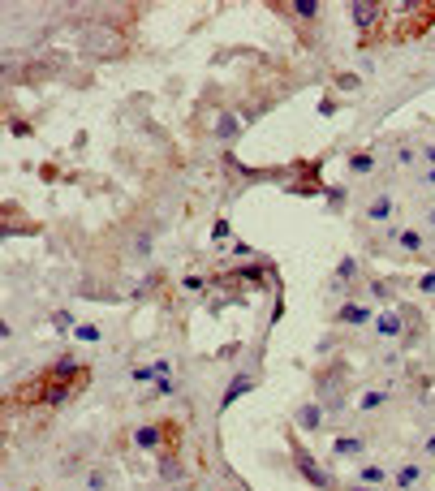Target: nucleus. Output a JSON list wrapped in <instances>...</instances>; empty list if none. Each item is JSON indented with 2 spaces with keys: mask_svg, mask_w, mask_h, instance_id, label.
<instances>
[{
  "mask_svg": "<svg viewBox=\"0 0 435 491\" xmlns=\"http://www.w3.org/2000/svg\"><path fill=\"white\" fill-rule=\"evenodd\" d=\"M418 181H422V186H435V168H431V173H422Z\"/></svg>",
  "mask_w": 435,
  "mask_h": 491,
  "instance_id": "38",
  "label": "nucleus"
},
{
  "mask_svg": "<svg viewBox=\"0 0 435 491\" xmlns=\"http://www.w3.org/2000/svg\"><path fill=\"white\" fill-rule=\"evenodd\" d=\"M233 254H237V258H250V254H254V246H246V242H233Z\"/></svg>",
  "mask_w": 435,
  "mask_h": 491,
  "instance_id": "37",
  "label": "nucleus"
},
{
  "mask_svg": "<svg viewBox=\"0 0 435 491\" xmlns=\"http://www.w3.org/2000/svg\"><path fill=\"white\" fill-rule=\"evenodd\" d=\"M52 328H57V332H73L78 323H73V315H69V310H52Z\"/></svg>",
  "mask_w": 435,
  "mask_h": 491,
  "instance_id": "23",
  "label": "nucleus"
},
{
  "mask_svg": "<svg viewBox=\"0 0 435 491\" xmlns=\"http://www.w3.org/2000/svg\"><path fill=\"white\" fill-rule=\"evenodd\" d=\"M422 483V465L418 461H405L401 470H397V491H414Z\"/></svg>",
  "mask_w": 435,
  "mask_h": 491,
  "instance_id": "11",
  "label": "nucleus"
},
{
  "mask_svg": "<svg viewBox=\"0 0 435 491\" xmlns=\"http://www.w3.org/2000/svg\"><path fill=\"white\" fill-rule=\"evenodd\" d=\"M87 47L95 52V57H117V52H121V39H117V31H91V35H87Z\"/></svg>",
  "mask_w": 435,
  "mask_h": 491,
  "instance_id": "8",
  "label": "nucleus"
},
{
  "mask_svg": "<svg viewBox=\"0 0 435 491\" xmlns=\"http://www.w3.org/2000/svg\"><path fill=\"white\" fill-rule=\"evenodd\" d=\"M367 220H375V224H383V220H392V198H388V194H379V198H371V203H367Z\"/></svg>",
  "mask_w": 435,
  "mask_h": 491,
  "instance_id": "15",
  "label": "nucleus"
},
{
  "mask_svg": "<svg viewBox=\"0 0 435 491\" xmlns=\"http://www.w3.org/2000/svg\"><path fill=\"white\" fill-rule=\"evenodd\" d=\"M47 379V375H43ZM78 393V388H73V379H47V388H43V405L47 409H61V405H69V397Z\"/></svg>",
  "mask_w": 435,
  "mask_h": 491,
  "instance_id": "4",
  "label": "nucleus"
},
{
  "mask_svg": "<svg viewBox=\"0 0 435 491\" xmlns=\"http://www.w3.org/2000/svg\"><path fill=\"white\" fill-rule=\"evenodd\" d=\"M349 17H353V26H357L362 35H371L375 26L383 22V5H375V0H353V5H349Z\"/></svg>",
  "mask_w": 435,
  "mask_h": 491,
  "instance_id": "3",
  "label": "nucleus"
},
{
  "mask_svg": "<svg viewBox=\"0 0 435 491\" xmlns=\"http://www.w3.org/2000/svg\"><path fill=\"white\" fill-rule=\"evenodd\" d=\"M362 483H367V487H379V483H383V465L367 461V465H362Z\"/></svg>",
  "mask_w": 435,
  "mask_h": 491,
  "instance_id": "19",
  "label": "nucleus"
},
{
  "mask_svg": "<svg viewBox=\"0 0 435 491\" xmlns=\"http://www.w3.org/2000/svg\"><path fill=\"white\" fill-rule=\"evenodd\" d=\"M427 220H431V224H435V212H427Z\"/></svg>",
  "mask_w": 435,
  "mask_h": 491,
  "instance_id": "42",
  "label": "nucleus"
},
{
  "mask_svg": "<svg viewBox=\"0 0 435 491\" xmlns=\"http://www.w3.org/2000/svg\"><path fill=\"white\" fill-rule=\"evenodd\" d=\"M151 246H156V237H151V233H138V237H134V254H138V258H151Z\"/></svg>",
  "mask_w": 435,
  "mask_h": 491,
  "instance_id": "22",
  "label": "nucleus"
},
{
  "mask_svg": "<svg viewBox=\"0 0 435 491\" xmlns=\"http://www.w3.org/2000/svg\"><path fill=\"white\" fill-rule=\"evenodd\" d=\"M375 332H379V336H388V341H397V336H405V332H409V323H405L401 310H379V315H375Z\"/></svg>",
  "mask_w": 435,
  "mask_h": 491,
  "instance_id": "6",
  "label": "nucleus"
},
{
  "mask_svg": "<svg viewBox=\"0 0 435 491\" xmlns=\"http://www.w3.org/2000/svg\"><path fill=\"white\" fill-rule=\"evenodd\" d=\"M362 439H357V435H337V444H332V453H337V457H362Z\"/></svg>",
  "mask_w": 435,
  "mask_h": 491,
  "instance_id": "17",
  "label": "nucleus"
},
{
  "mask_svg": "<svg viewBox=\"0 0 435 491\" xmlns=\"http://www.w3.org/2000/svg\"><path fill=\"white\" fill-rule=\"evenodd\" d=\"M160 478H164V483H182V478H186V465L172 457V448L160 453Z\"/></svg>",
  "mask_w": 435,
  "mask_h": 491,
  "instance_id": "12",
  "label": "nucleus"
},
{
  "mask_svg": "<svg viewBox=\"0 0 435 491\" xmlns=\"http://www.w3.org/2000/svg\"><path fill=\"white\" fill-rule=\"evenodd\" d=\"M293 465H297V474L311 483L315 491H332V474H327V470H319V461L306 453V448H293Z\"/></svg>",
  "mask_w": 435,
  "mask_h": 491,
  "instance_id": "2",
  "label": "nucleus"
},
{
  "mask_svg": "<svg viewBox=\"0 0 435 491\" xmlns=\"http://www.w3.org/2000/svg\"><path fill=\"white\" fill-rule=\"evenodd\" d=\"M47 379H78V383H87V371L78 367V358H73V353H61L52 367H47Z\"/></svg>",
  "mask_w": 435,
  "mask_h": 491,
  "instance_id": "7",
  "label": "nucleus"
},
{
  "mask_svg": "<svg viewBox=\"0 0 435 491\" xmlns=\"http://www.w3.org/2000/svg\"><path fill=\"white\" fill-rule=\"evenodd\" d=\"M237 134H242V121H237L233 112H220V121H216V138H220V142H233Z\"/></svg>",
  "mask_w": 435,
  "mask_h": 491,
  "instance_id": "14",
  "label": "nucleus"
},
{
  "mask_svg": "<svg viewBox=\"0 0 435 491\" xmlns=\"http://www.w3.org/2000/svg\"><path fill=\"white\" fill-rule=\"evenodd\" d=\"M57 470H61V474H78V470H82V457H78V453H65Z\"/></svg>",
  "mask_w": 435,
  "mask_h": 491,
  "instance_id": "21",
  "label": "nucleus"
},
{
  "mask_svg": "<svg viewBox=\"0 0 435 491\" xmlns=\"http://www.w3.org/2000/svg\"><path fill=\"white\" fill-rule=\"evenodd\" d=\"M349 491H371V487H367V483H353V487H349Z\"/></svg>",
  "mask_w": 435,
  "mask_h": 491,
  "instance_id": "41",
  "label": "nucleus"
},
{
  "mask_svg": "<svg viewBox=\"0 0 435 491\" xmlns=\"http://www.w3.org/2000/svg\"><path fill=\"white\" fill-rule=\"evenodd\" d=\"M87 491H108V470H91L87 474Z\"/></svg>",
  "mask_w": 435,
  "mask_h": 491,
  "instance_id": "24",
  "label": "nucleus"
},
{
  "mask_svg": "<svg viewBox=\"0 0 435 491\" xmlns=\"http://www.w3.org/2000/svg\"><path fill=\"white\" fill-rule=\"evenodd\" d=\"M375 168V160H371V155L362 151V155H353V160H349V173H371Z\"/></svg>",
  "mask_w": 435,
  "mask_h": 491,
  "instance_id": "27",
  "label": "nucleus"
},
{
  "mask_svg": "<svg viewBox=\"0 0 435 491\" xmlns=\"http://www.w3.org/2000/svg\"><path fill=\"white\" fill-rule=\"evenodd\" d=\"M427 164H431V168H435V147H427Z\"/></svg>",
  "mask_w": 435,
  "mask_h": 491,
  "instance_id": "40",
  "label": "nucleus"
},
{
  "mask_svg": "<svg viewBox=\"0 0 435 491\" xmlns=\"http://www.w3.org/2000/svg\"><path fill=\"white\" fill-rule=\"evenodd\" d=\"M73 336H78V341H87V345H95V341H99V328H95V323H78V328H73Z\"/></svg>",
  "mask_w": 435,
  "mask_h": 491,
  "instance_id": "26",
  "label": "nucleus"
},
{
  "mask_svg": "<svg viewBox=\"0 0 435 491\" xmlns=\"http://www.w3.org/2000/svg\"><path fill=\"white\" fill-rule=\"evenodd\" d=\"M418 289H422V293H435V272H427V276L418 280Z\"/></svg>",
  "mask_w": 435,
  "mask_h": 491,
  "instance_id": "35",
  "label": "nucleus"
},
{
  "mask_svg": "<svg viewBox=\"0 0 435 491\" xmlns=\"http://www.w3.org/2000/svg\"><path fill=\"white\" fill-rule=\"evenodd\" d=\"M168 423H138L134 427V448L142 453H168Z\"/></svg>",
  "mask_w": 435,
  "mask_h": 491,
  "instance_id": "1",
  "label": "nucleus"
},
{
  "mask_svg": "<svg viewBox=\"0 0 435 491\" xmlns=\"http://www.w3.org/2000/svg\"><path fill=\"white\" fill-rule=\"evenodd\" d=\"M337 319H341L345 328H362V323H367V319H375V315H371L362 302H345V306L337 310Z\"/></svg>",
  "mask_w": 435,
  "mask_h": 491,
  "instance_id": "10",
  "label": "nucleus"
},
{
  "mask_svg": "<svg viewBox=\"0 0 435 491\" xmlns=\"http://www.w3.org/2000/svg\"><path fill=\"white\" fill-rule=\"evenodd\" d=\"M9 134H13V138H27L31 125H27V121H9Z\"/></svg>",
  "mask_w": 435,
  "mask_h": 491,
  "instance_id": "33",
  "label": "nucleus"
},
{
  "mask_svg": "<svg viewBox=\"0 0 435 491\" xmlns=\"http://www.w3.org/2000/svg\"><path fill=\"white\" fill-rule=\"evenodd\" d=\"M388 397H392L388 388H375V393H367V397L357 401V405H362V409H375V405H388Z\"/></svg>",
  "mask_w": 435,
  "mask_h": 491,
  "instance_id": "18",
  "label": "nucleus"
},
{
  "mask_svg": "<svg viewBox=\"0 0 435 491\" xmlns=\"http://www.w3.org/2000/svg\"><path fill=\"white\" fill-rule=\"evenodd\" d=\"M237 276H242V280H250V284H259V280H263V268H242Z\"/></svg>",
  "mask_w": 435,
  "mask_h": 491,
  "instance_id": "32",
  "label": "nucleus"
},
{
  "mask_svg": "<svg viewBox=\"0 0 435 491\" xmlns=\"http://www.w3.org/2000/svg\"><path fill=\"white\" fill-rule=\"evenodd\" d=\"M156 393H160V397H172V393H177V379H172V375H160V379H156Z\"/></svg>",
  "mask_w": 435,
  "mask_h": 491,
  "instance_id": "29",
  "label": "nucleus"
},
{
  "mask_svg": "<svg viewBox=\"0 0 435 491\" xmlns=\"http://www.w3.org/2000/svg\"><path fill=\"white\" fill-rule=\"evenodd\" d=\"M202 284H207L202 276H186V280H182V289H186V293H202Z\"/></svg>",
  "mask_w": 435,
  "mask_h": 491,
  "instance_id": "30",
  "label": "nucleus"
},
{
  "mask_svg": "<svg viewBox=\"0 0 435 491\" xmlns=\"http://www.w3.org/2000/svg\"><path fill=\"white\" fill-rule=\"evenodd\" d=\"M319 112H323V117H332V112H337V99H332V95H327V99H319Z\"/></svg>",
  "mask_w": 435,
  "mask_h": 491,
  "instance_id": "36",
  "label": "nucleus"
},
{
  "mask_svg": "<svg viewBox=\"0 0 435 491\" xmlns=\"http://www.w3.org/2000/svg\"><path fill=\"white\" fill-rule=\"evenodd\" d=\"M246 393H254V375H250V371H237L233 379H228L224 397H220V413H224V409H233V401H237V397H246Z\"/></svg>",
  "mask_w": 435,
  "mask_h": 491,
  "instance_id": "5",
  "label": "nucleus"
},
{
  "mask_svg": "<svg viewBox=\"0 0 435 491\" xmlns=\"http://www.w3.org/2000/svg\"><path fill=\"white\" fill-rule=\"evenodd\" d=\"M337 87L341 91H357V87H362V78H357V73H337Z\"/></svg>",
  "mask_w": 435,
  "mask_h": 491,
  "instance_id": "28",
  "label": "nucleus"
},
{
  "mask_svg": "<svg viewBox=\"0 0 435 491\" xmlns=\"http://www.w3.org/2000/svg\"><path fill=\"white\" fill-rule=\"evenodd\" d=\"M422 453H427V457H435V435L427 439V448H422Z\"/></svg>",
  "mask_w": 435,
  "mask_h": 491,
  "instance_id": "39",
  "label": "nucleus"
},
{
  "mask_svg": "<svg viewBox=\"0 0 435 491\" xmlns=\"http://www.w3.org/2000/svg\"><path fill=\"white\" fill-rule=\"evenodd\" d=\"M156 379V367H134V383H151Z\"/></svg>",
  "mask_w": 435,
  "mask_h": 491,
  "instance_id": "31",
  "label": "nucleus"
},
{
  "mask_svg": "<svg viewBox=\"0 0 435 491\" xmlns=\"http://www.w3.org/2000/svg\"><path fill=\"white\" fill-rule=\"evenodd\" d=\"M397 246H401L405 254H422V246H427V242H422V233H418V228H401V233H397Z\"/></svg>",
  "mask_w": 435,
  "mask_h": 491,
  "instance_id": "16",
  "label": "nucleus"
},
{
  "mask_svg": "<svg viewBox=\"0 0 435 491\" xmlns=\"http://www.w3.org/2000/svg\"><path fill=\"white\" fill-rule=\"evenodd\" d=\"M371 298L375 302H392V284L388 280H371Z\"/></svg>",
  "mask_w": 435,
  "mask_h": 491,
  "instance_id": "25",
  "label": "nucleus"
},
{
  "mask_svg": "<svg viewBox=\"0 0 435 491\" xmlns=\"http://www.w3.org/2000/svg\"><path fill=\"white\" fill-rule=\"evenodd\" d=\"M353 276H357V258H349V254H345L341 263H337V280L345 284V280H353Z\"/></svg>",
  "mask_w": 435,
  "mask_h": 491,
  "instance_id": "20",
  "label": "nucleus"
},
{
  "mask_svg": "<svg viewBox=\"0 0 435 491\" xmlns=\"http://www.w3.org/2000/svg\"><path fill=\"white\" fill-rule=\"evenodd\" d=\"M293 423H297L302 431H319V427H323V405H319V401H306V405H297Z\"/></svg>",
  "mask_w": 435,
  "mask_h": 491,
  "instance_id": "9",
  "label": "nucleus"
},
{
  "mask_svg": "<svg viewBox=\"0 0 435 491\" xmlns=\"http://www.w3.org/2000/svg\"><path fill=\"white\" fill-rule=\"evenodd\" d=\"M280 9H289V13H293V17H302V22H315L323 5H319V0H289V5H280Z\"/></svg>",
  "mask_w": 435,
  "mask_h": 491,
  "instance_id": "13",
  "label": "nucleus"
},
{
  "mask_svg": "<svg viewBox=\"0 0 435 491\" xmlns=\"http://www.w3.org/2000/svg\"><path fill=\"white\" fill-rule=\"evenodd\" d=\"M43 73H47V65H27V82H39Z\"/></svg>",
  "mask_w": 435,
  "mask_h": 491,
  "instance_id": "34",
  "label": "nucleus"
}]
</instances>
